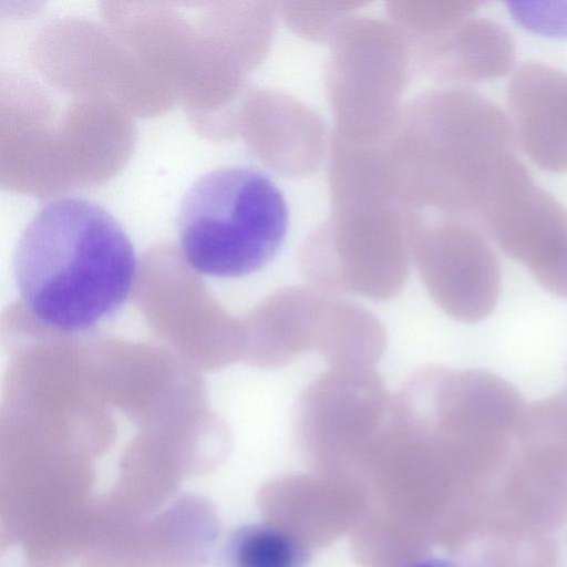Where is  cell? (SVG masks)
Returning <instances> with one entry per match:
<instances>
[{"instance_id":"cell-12","label":"cell","mask_w":567,"mask_h":567,"mask_svg":"<svg viewBox=\"0 0 567 567\" xmlns=\"http://www.w3.org/2000/svg\"><path fill=\"white\" fill-rule=\"evenodd\" d=\"M409 567H470L458 560H449L445 558H426L414 564H411Z\"/></svg>"},{"instance_id":"cell-7","label":"cell","mask_w":567,"mask_h":567,"mask_svg":"<svg viewBox=\"0 0 567 567\" xmlns=\"http://www.w3.org/2000/svg\"><path fill=\"white\" fill-rule=\"evenodd\" d=\"M412 254L434 303L461 322H477L494 310L501 292V267L485 235L458 220L417 234Z\"/></svg>"},{"instance_id":"cell-5","label":"cell","mask_w":567,"mask_h":567,"mask_svg":"<svg viewBox=\"0 0 567 567\" xmlns=\"http://www.w3.org/2000/svg\"><path fill=\"white\" fill-rule=\"evenodd\" d=\"M476 218L539 285L567 299V207L539 187L516 156L497 174Z\"/></svg>"},{"instance_id":"cell-1","label":"cell","mask_w":567,"mask_h":567,"mask_svg":"<svg viewBox=\"0 0 567 567\" xmlns=\"http://www.w3.org/2000/svg\"><path fill=\"white\" fill-rule=\"evenodd\" d=\"M12 266L31 316L61 333H83L112 318L126 303L137 272L122 226L82 197L42 206L21 231Z\"/></svg>"},{"instance_id":"cell-2","label":"cell","mask_w":567,"mask_h":567,"mask_svg":"<svg viewBox=\"0 0 567 567\" xmlns=\"http://www.w3.org/2000/svg\"><path fill=\"white\" fill-rule=\"evenodd\" d=\"M289 227L284 193L265 172L244 165L199 177L184 195L176 219L188 265L215 278H241L266 266Z\"/></svg>"},{"instance_id":"cell-11","label":"cell","mask_w":567,"mask_h":567,"mask_svg":"<svg viewBox=\"0 0 567 567\" xmlns=\"http://www.w3.org/2000/svg\"><path fill=\"white\" fill-rule=\"evenodd\" d=\"M512 3V12L520 23L538 32L567 34V8H551L550 3Z\"/></svg>"},{"instance_id":"cell-10","label":"cell","mask_w":567,"mask_h":567,"mask_svg":"<svg viewBox=\"0 0 567 567\" xmlns=\"http://www.w3.org/2000/svg\"><path fill=\"white\" fill-rule=\"evenodd\" d=\"M309 554L301 540L271 523L244 525L224 543L218 567H306Z\"/></svg>"},{"instance_id":"cell-4","label":"cell","mask_w":567,"mask_h":567,"mask_svg":"<svg viewBox=\"0 0 567 567\" xmlns=\"http://www.w3.org/2000/svg\"><path fill=\"white\" fill-rule=\"evenodd\" d=\"M392 401L373 368H332L300 393L293 431L303 455L334 476L359 473Z\"/></svg>"},{"instance_id":"cell-9","label":"cell","mask_w":567,"mask_h":567,"mask_svg":"<svg viewBox=\"0 0 567 567\" xmlns=\"http://www.w3.org/2000/svg\"><path fill=\"white\" fill-rule=\"evenodd\" d=\"M515 60L509 32L488 19H470L447 39L444 72L465 81H485L505 75Z\"/></svg>"},{"instance_id":"cell-3","label":"cell","mask_w":567,"mask_h":567,"mask_svg":"<svg viewBox=\"0 0 567 567\" xmlns=\"http://www.w3.org/2000/svg\"><path fill=\"white\" fill-rule=\"evenodd\" d=\"M372 320L362 306L312 286L276 290L249 319V357L266 369L317 352L330 367L349 365L370 346Z\"/></svg>"},{"instance_id":"cell-8","label":"cell","mask_w":567,"mask_h":567,"mask_svg":"<svg viewBox=\"0 0 567 567\" xmlns=\"http://www.w3.org/2000/svg\"><path fill=\"white\" fill-rule=\"evenodd\" d=\"M515 141L540 169L567 172V74L526 62L513 73L507 90Z\"/></svg>"},{"instance_id":"cell-6","label":"cell","mask_w":567,"mask_h":567,"mask_svg":"<svg viewBox=\"0 0 567 567\" xmlns=\"http://www.w3.org/2000/svg\"><path fill=\"white\" fill-rule=\"evenodd\" d=\"M300 269L310 286L324 292L383 301L404 287L410 254L396 226L349 221L310 239Z\"/></svg>"}]
</instances>
